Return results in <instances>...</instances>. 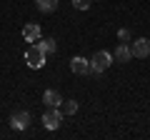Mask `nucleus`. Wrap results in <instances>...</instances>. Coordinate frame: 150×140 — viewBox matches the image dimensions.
Here are the masks:
<instances>
[{
	"mask_svg": "<svg viewBox=\"0 0 150 140\" xmlns=\"http://www.w3.org/2000/svg\"><path fill=\"white\" fill-rule=\"evenodd\" d=\"M110 65H112V55L108 53V50H98V53L93 55V60H90V73L100 75V73H105Z\"/></svg>",
	"mask_w": 150,
	"mask_h": 140,
	"instance_id": "f257e3e1",
	"label": "nucleus"
},
{
	"mask_svg": "<svg viewBox=\"0 0 150 140\" xmlns=\"http://www.w3.org/2000/svg\"><path fill=\"white\" fill-rule=\"evenodd\" d=\"M25 65L28 68H35V70H40L45 65V53L38 45H33V48H28V53H25Z\"/></svg>",
	"mask_w": 150,
	"mask_h": 140,
	"instance_id": "f03ea898",
	"label": "nucleus"
},
{
	"mask_svg": "<svg viewBox=\"0 0 150 140\" xmlns=\"http://www.w3.org/2000/svg\"><path fill=\"white\" fill-rule=\"evenodd\" d=\"M60 120H63V110H60V108H48L43 113V125L48 130H58L60 128Z\"/></svg>",
	"mask_w": 150,
	"mask_h": 140,
	"instance_id": "7ed1b4c3",
	"label": "nucleus"
},
{
	"mask_svg": "<svg viewBox=\"0 0 150 140\" xmlns=\"http://www.w3.org/2000/svg\"><path fill=\"white\" fill-rule=\"evenodd\" d=\"M30 113L28 110H15V113L10 115V128L13 130H25L28 125H30Z\"/></svg>",
	"mask_w": 150,
	"mask_h": 140,
	"instance_id": "20e7f679",
	"label": "nucleus"
},
{
	"mask_svg": "<svg viewBox=\"0 0 150 140\" xmlns=\"http://www.w3.org/2000/svg\"><path fill=\"white\" fill-rule=\"evenodd\" d=\"M70 70H73L75 75H88V73H90V60L83 58V55H75V58L70 60Z\"/></svg>",
	"mask_w": 150,
	"mask_h": 140,
	"instance_id": "39448f33",
	"label": "nucleus"
},
{
	"mask_svg": "<svg viewBox=\"0 0 150 140\" xmlns=\"http://www.w3.org/2000/svg\"><path fill=\"white\" fill-rule=\"evenodd\" d=\"M130 50H133V58H148L150 55V40L148 38H138L130 45Z\"/></svg>",
	"mask_w": 150,
	"mask_h": 140,
	"instance_id": "423d86ee",
	"label": "nucleus"
},
{
	"mask_svg": "<svg viewBox=\"0 0 150 140\" xmlns=\"http://www.w3.org/2000/svg\"><path fill=\"white\" fill-rule=\"evenodd\" d=\"M40 35H43V30H40V25H38V23H28V25L23 28V38H25L28 43H38V40H40Z\"/></svg>",
	"mask_w": 150,
	"mask_h": 140,
	"instance_id": "0eeeda50",
	"label": "nucleus"
},
{
	"mask_svg": "<svg viewBox=\"0 0 150 140\" xmlns=\"http://www.w3.org/2000/svg\"><path fill=\"white\" fill-rule=\"evenodd\" d=\"M43 103H45V108H60L63 105V95H60L58 90H45V95H43Z\"/></svg>",
	"mask_w": 150,
	"mask_h": 140,
	"instance_id": "6e6552de",
	"label": "nucleus"
},
{
	"mask_svg": "<svg viewBox=\"0 0 150 140\" xmlns=\"http://www.w3.org/2000/svg\"><path fill=\"white\" fill-rule=\"evenodd\" d=\"M130 58H133V50H130V45H128V43H120L118 48H115V60H118V63H128Z\"/></svg>",
	"mask_w": 150,
	"mask_h": 140,
	"instance_id": "1a4fd4ad",
	"label": "nucleus"
},
{
	"mask_svg": "<svg viewBox=\"0 0 150 140\" xmlns=\"http://www.w3.org/2000/svg\"><path fill=\"white\" fill-rule=\"evenodd\" d=\"M35 8L40 13H55L58 10V0H35Z\"/></svg>",
	"mask_w": 150,
	"mask_h": 140,
	"instance_id": "9d476101",
	"label": "nucleus"
},
{
	"mask_svg": "<svg viewBox=\"0 0 150 140\" xmlns=\"http://www.w3.org/2000/svg\"><path fill=\"white\" fill-rule=\"evenodd\" d=\"M35 45H38L40 50H43L45 55H48V53H55V50H58V43H55V38H45V40H38Z\"/></svg>",
	"mask_w": 150,
	"mask_h": 140,
	"instance_id": "9b49d317",
	"label": "nucleus"
},
{
	"mask_svg": "<svg viewBox=\"0 0 150 140\" xmlns=\"http://www.w3.org/2000/svg\"><path fill=\"white\" fill-rule=\"evenodd\" d=\"M60 110H63V115H75V113H78V103H75V100H63Z\"/></svg>",
	"mask_w": 150,
	"mask_h": 140,
	"instance_id": "f8f14e48",
	"label": "nucleus"
},
{
	"mask_svg": "<svg viewBox=\"0 0 150 140\" xmlns=\"http://www.w3.org/2000/svg\"><path fill=\"white\" fill-rule=\"evenodd\" d=\"M93 5V0H73V8L75 10H88Z\"/></svg>",
	"mask_w": 150,
	"mask_h": 140,
	"instance_id": "ddd939ff",
	"label": "nucleus"
},
{
	"mask_svg": "<svg viewBox=\"0 0 150 140\" xmlns=\"http://www.w3.org/2000/svg\"><path fill=\"white\" fill-rule=\"evenodd\" d=\"M130 38H133V35H130L128 28H120V30H118V40H120V43H130Z\"/></svg>",
	"mask_w": 150,
	"mask_h": 140,
	"instance_id": "4468645a",
	"label": "nucleus"
}]
</instances>
